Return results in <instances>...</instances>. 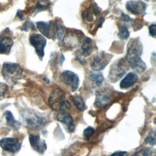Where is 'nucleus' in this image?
Masks as SVG:
<instances>
[{
  "instance_id": "f257e3e1",
  "label": "nucleus",
  "mask_w": 156,
  "mask_h": 156,
  "mask_svg": "<svg viewBox=\"0 0 156 156\" xmlns=\"http://www.w3.org/2000/svg\"><path fill=\"white\" fill-rule=\"evenodd\" d=\"M143 52V46L138 39L133 40L130 44L126 54V60L130 66L138 73L143 72L146 65L141 59Z\"/></svg>"
},
{
  "instance_id": "f03ea898",
  "label": "nucleus",
  "mask_w": 156,
  "mask_h": 156,
  "mask_svg": "<svg viewBox=\"0 0 156 156\" xmlns=\"http://www.w3.org/2000/svg\"><path fill=\"white\" fill-rule=\"evenodd\" d=\"M48 104L55 111L65 112L71 107L69 102L65 100V92L59 87L52 89L48 98Z\"/></svg>"
},
{
  "instance_id": "7ed1b4c3",
  "label": "nucleus",
  "mask_w": 156,
  "mask_h": 156,
  "mask_svg": "<svg viewBox=\"0 0 156 156\" xmlns=\"http://www.w3.org/2000/svg\"><path fill=\"white\" fill-rule=\"evenodd\" d=\"M21 116L24 124L30 129H41L46 123L44 118L31 109L23 110L21 112Z\"/></svg>"
},
{
  "instance_id": "20e7f679",
  "label": "nucleus",
  "mask_w": 156,
  "mask_h": 156,
  "mask_svg": "<svg viewBox=\"0 0 156 156\" xmlns=\"http://www.w3.org/2000/svg\"><path fill=\"white\" fill-rule=\"evenodd\" d=\"M22 69L15 63L5 62L2 67V75L7 81H15L22 74Z\"/></svg>"
},
{
  "instance_id": "39448f33",
  "label": "nucleus",
  "mask_w": 156,
  "mask_h": 156,
  "mask_svg": "<svg viewBox=\"0 0 156 156\" xmlns=\"http://www.w3.org/2000/svg\"><path fill=\"white\" fill-rule=\"evenodd\" d=\"M60 80L69 85L72 91H76L79 85V78L75 73L66 70L62 72L60 75Z\"/></svg>"
},
{
  "instance_id": "423d86ee",
  "label": "nucleus",
  "mask_w": 156,
  "mask_h": 156,
  "mask_svg": "<svg viewBox=\"0 0 156 156\" xmlns=\"http://www.w3.org/2000/svg\"><path fill=\"white\" fill-rule=\"evenodd\" d=\"M29 41L30 44L35 48L38 57L42 58L44 55V49L46 44V38L41 34H33L30 36Z\"/></svg>"
},
{
  "instance_id": "0eeeda50",
  "label": "nucleus",
  "mask_w": 156,
  "mask_h": 156,
  "mask_svg": "<svg viewBox=\"0 0 156 156\" xmlns=\"http://www.w3.org/2000/svg\"><path fill=\"white\" fill-rule=\"evenodd\" d=\"M112 55L108 53L101 52L97 54L91 62L90 66L92 69L96 71L104 69L111 59Z\"/></svg>"
},
{
  "instance_id": "6e6552de",
  "label": "nucleus",
  "mask_w": 156,
  "mask_h": 156,
  "mask_svg": "<svg viewBox=\"0 0 156 156\" xmlns=\"http://www.w3.org/2000/svg\"><path fill=\"white\" fill-rule=\"evenodd\" d=\"M1 147L5 151L16 153L21 149V144L16 138L5 137L0 140Z\"/></svg>"
},
{
  "instance_id": "1a4fd4ad",
  "label": "nucleus",
  "mask_w": 156,
  "mask_h": 156,
  "mask_svg": "<svg viewBox=\"0 0 156 156\" xmlns=\"http://www.w3.org/2000/svg\"><path fill=\"white\" fill-rule=\"evenodd\" d=\"M126 9L135 15H143L145 13L146 5L141 1L130 0L126 2Z\"/></svg>"
},
{
  "instance_id": "9d476101",
  "label": "nucleus",
  "mask_w": 156,
  "mask_h": 156,
  "mask_svg": "<svg viewBox=\"0 0 156 156\" xmlns=\"http://www.w3.org/2000/svg\"><path fill=\"white\" fill-rule=\"evenodd\" d=\"M126 72V69L122 62H118L113 64L110 69L109 78L112 82H116L121 78Z\"/></svg>"
},
{
  "instance_id": "9b49d317",
  "label": "nucleus",
  "mask_w": 156,
  "mask_h": 156,
  "mask_svg": "<svg viewBox=\"0 0 156 156\" xmlns=\"http://www.w3.org/2000/svg\"><path fill=\"white\" fill-rule=\"evenodd\" d=\"M29 140L32 147L37 152L43 154L46 151L47 146L44 140L40 138V136L34 134H30Z\"/></svg>"
},
{
  "instance_id": "f8f14e48",
  "label": "nucleus",
  "mask_w": 156,
  "mask_h": 156,
  "mask_svg": "<svg viewBox=\"0 0 156 156\" xmlns=\"http://www.w3.org/2000/svg\"><path fill=\"white\" fill-rule=\"evenodd\" d=\"M57 119L66 126L68 131L71 132L74 130L75 127L73 124V118L69 113L64 112H60L57 115Z\"/></svg>"
},
{
  "instance_id": "ddd939ff",
  "label": "nucleus",
  "mask_w": 156,
  "mask_h": 156,
  "mask_svg": "<svg viewBox=\"0 0 156 156\" xmlns=\"http://www.w3.org/2000/svg\"><path fill=\"white\" fill-rule=\"evenodd\" d=\"M52 21L49 22L38 21L37 23V26L40 32L45 37L51 38L52 37Z\"/></svg>"
},
{
  "instance_id": "4468645a",
  "label": "nucleus",
  "mask_w": 156,
  "mask_h": 156,
  "mask_svg": "<svg viewBox=\"0 0 156 156\" xmlns=\"http://www.w3.org/2000/svg\"><path fill=\"white\" fill-rule=\"evenodd\" d=\"M138 80V76L134 73H129L121 81L119 86L122 89L129 88L133 86Z\"/></svg>"
},
{
  "instance_id": "2eb2a0df",
  "label": "nucleus",
  "mask_w": 156,
  "mask_h": 156,
  "mask_svg": "<svg viewBox=\"0 0 156 156\" xmlns=\"http://www.w3.org/2000/svg\"><path fill=\"white\" fill-rule=\"evenodd\" d=\"M4 115L6 120L7 125L11 129L13 130H17L20 128L21 123L14 118L13 115L10 111L6 110Z\"/></svg>"
},
{
  "instance_id": "dca6fc26",
  "label": "nucleus",
  "mask_w": 156,
  "mask_h": 156,
  "mask_svg": "<svg viewBox=\"0 0 156 156\" xmlns=\"http://www.w3.org/2000/svg\"><path fill=\"white\" fill-rule=\"evenodd\" d=\"M110 98L108 95L104 93L98 92L96 94L94 105L99 108L104 107L110 102Z\"/></svg>"
},
{
  "instance_id": "f3484780",
  "label": "nucleus",
  "mask_w": 156,
  "mask_h": 156,
  "mask_svg": "<svg viewBox=\"0 0 156 156\" xmlns=\"http://www.w3.org/2000/svg\"><path fill=\"white\" fill-rule=\"evenodd\" d=\"M13 43V40L10 37H5L0 38V54H9Z\"/></svg>"
},
{
  "instance_id": "a211bd4d",
  "label": "nucleus",
  "mask_w": 156,
  "mask_h": 156,
  "mask_svg": "<svg viewBox=\"0 0 156 156\" xmlns=\"http://www.w3.org/2000/svg\"><path fill=\"white\" fill-rule=\"evenodd\" d=\"M82 55L87 57L91 54L93 50V41L90 38L86 37L81 46Z\"/></svg>"
},
{
  "instance_id": "6ab92c4d",
  "label": "nucleus",
  "mask_w": 156,
  "mask_h": 156,
  "mask_svg": "<svg viewBox=\"0 0 156 156\" xmlns=\"http://www.w3.org/2000/svg\"><path fill=\"white\" fill-rule=\"evenodd\" d=\"M89 78L91 82L98 87L100 86L104 80V76L101 73H91L90 75Z\"/></svg>"
},
{
  "instance_id": "aec40b11",
  "label": "nucleus",
  "mask_w": 156,
  "mask_h": 156,
  "mask_svg": "<svg viewBox=\"0 0 156 156\" xmlns=\"http://www.w3.org/2000/svg\"><path fill=\"white\" fill-rule=\"evenodd\" d=\"M73 101L77 109L79 111H83L85 109V103L81 96L79 95L74 96L73 97Z\"/></svg>"
},
{
  "instance_id": "412c9836",
  "label": "nucleus",
  "mask_w": 156,
  "mask_h": 156,
  "mask_svg": "<svg viewBox=\"0 0 156 156\" xmlns=\"http://www.w3.org/2000/svg\"><path fill=\"white\" fill-rule=\"evenodd\" d=\"M155 151L150 147L144 148L136 152H135L132 156H154Z\"/></svg>"
},
{
  "instance_id": "4be33fe9",
  "label": "nucleus",
  "mask_w": 156,
  "mask_h": 156,
  "mask_svg": "<svg viewBox=\"0 0 156 156\" xmlns=\"http://www.w3.org/2000/svg\"><path fill=\"white\" fill-rule=\"evenodd\" d=\"M144 141L146 144H148L152 146H154L155 144V132L154 130H151L149 133Z\"/></svg>"
},
{
  "instance_id": "5701e85b",
  "label": "nucleus",
  "mask_w": 156,
  "mask_h": 156,
  "mask_svg": "<svg viewBox=\"0 0 156 156\" xmlns=\"http://www.w3.org/2000/svg\"><path fill=\"white\" fill-rule=\"evenodd\" d=\"M129 34L128 29L125 26H122L118 32V37L121 40H125L129 37Z\"/></svg>"
},
{
  "instance_id": "b1692460",
  "label": "nucleus",
  "mask_w": 156,
  "mask_h": 156,
  "mask_svg": "<svg viewBox=\"0 0 156 156\" xmlns=\"http://www.w3.org/2000/svg\"><path fill=\"white\" fill-rule=\"evenodd\" d=\"M49 1L48 0H41L39 1L37 4V7L38 10H44L46 9L49 5Z\"/></svg>"
},
{
  "instance_id": "393cba45",
  "label": "nucleus",
  "mask_w": 156,
  "mask_h": 156,
  "mask_svg": "<svg viewBox=\"0 0 156 156\" xmlns=\"http://www.w3.org/2000/svg\"><path fill=\"white\" fill-rule=\"evenodd\" d=\"M94 130L92 127L89 126L87 127L83 132V136L84 138L86 140H88L91 137L92 134L94 133Z\"/></svg>"
},
{
  "instance_id": "a878e982",
  "label": "nucleus",
  "mask_w": 156,
  "mask_h": 156,
  "mask_svg": "<svg viewBox=\"0 0 156 156\" xmlns=\"http://www.w3.org/2000/svg\"><path fill=\"white\" fill-rule=\"evenodd\" d=\"M7 88H8V86L7 84L2 82H0V100L3 97H4L7 91Z\"/></svg>"
},
{
  "instance_id": "bb28decb",
  "label": "nucleus",
  "mask_w": 156,
  "mask_h": 156,
  "mask_svg": "<svg viewBox=\"0 0 156 156\" xmlns=\"http://www.w3.org/2000/svg\"><path fill=\"white\" fill-rule=\"evenodd\" d=\"M82 18L88 21H93V16L92 13L88 11H84L82 12Z\"/></svg>"
},
{
  "instance_id": "cd10ccee",
  "label": "nucleus",
  "mask_w": 156,
  "mask_h": 156,
  "mask_svg": "<svg viewBox=\"0 0 156 156\" xmlns=\"http://www.w3.org/2000/svg\"><path fill=\"white\" fill-rule=\"evenodd\" d=\"M57 33L58 39L60 40H62L63 37V28L60 24H57Z\"/></svg>"
},
{
  "instance_id": "c85d7f7f",
  "label": "nucleus",
  "mask_w": 156,
  "mask_h": 156,
  "mask_svg": "<svg viewBox=\"0 0 156 156\" xmlns=\"http://www.w3.org/2000/svg\"><path fill=\"white\" fill-rule=\"evenodd\" d=\"M29 29H30L32 30H34L35 29V26H34V25L32 23H31L30 21H27L24 24V26L23 27V30L27 31Z\"/></svg>"
},
{
  "instance_id": "c756f323",
  "label": "nucleus",
  "mask_w": 156,
  "mask_h": 156,
  "mask_svg": "<svg viewBox=\"0 0 156 156\" xmlns=\"http://www.w3.org/2000/svg\"><path fill=\"white\" fill-rule=\"evenodd\" d=\"M149 31L151 36L155 37L156 35V25L155 24H151L149 27Z\"/></svg>"
},
{
  "instance_id": "7c9ffc66",
  "label": "nucleus",
  "mask_w": 156,
  "mask_h": 156,
  "mask_svg": "<svg viewBox=\"0 0 156 156\" xmlns=\"http://www.w3.org/2000/svg\"><path fill=\"white\" fill-rule=\"evenodd\" d=\"M128 152L126 151H118L113 153L110 156H127Z\"/></svg>"
},
{
  "instance_id": "2f4dec72",
  "label": "nucleus",
  "mask_w": 156,
  "mask_h": 156,
  "mask_svg": "<svg viewBox=\"0 0 156 156\" xmlns=\"http://www.w3.org/2000/svg\"><path fill=\"white\" fill-rule=\"evenodd\" d=\"M121 18H122V20L125 21L126 22H129V21H132V19L128 15H126L123 13L121 14Z\"/></svg>"
},
{
  "instance_id": "473e14b6",
  "label": "nucleus",
  "mask_w": 156,
  "mask_h": 156,
  "mask_svg": "<svg viewBox=\"0 0 156 156\" xmlns=\"http://www.w3.org/2000/svg\"><path fill=\"white\" fill-rule=\"evenodd\" d=\"M104 21V18H103V17H101V18H100L99 19H98V21H96V24H97L98 26H99V27H101V26H102V24Z\"/></svg>"
}]
</instances>
